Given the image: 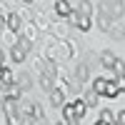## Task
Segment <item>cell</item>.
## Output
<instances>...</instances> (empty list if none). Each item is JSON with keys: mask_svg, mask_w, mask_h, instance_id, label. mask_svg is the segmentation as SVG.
I'll use <instances>...</instances> for the list:
<instances>
[{"mask_svg": "<svg viewBox=\"0 0 125 125\" xmlns=\"http://www.w3.org/2000/svg\"><path fill=\"white\" fill-rule=\"evenodd\" d=\"M123 88L120 83H105V90H103V95H108V98H115V95H123Z\"/></svg>", "mask_w": 125, "mask_h": 125, "instance_id": "obj_1", "label": "cell"}, {"mask_svg": "<svg viewBox=\"0 0 125 125\" xmlns=\"http://www.w3.org/2000/svg\"><path fill=\"white\" fill-rule=\"evenodd\" d=\"M55 13L58 15H70V3L68 0H55Z\"/></svg>", "mask_w": 125, "mask_h": 125, "instance_id": "obj_2", "label": "cell"}, {"mask_svg": "<svg viewBox=\"0 0 125 125\" xmlns=\"http://www.w3.org/2000/svg\"><path fill=\"white\" fill-rule=\"evenodd\" d=\"M85 110H88V105H85V103H83V100L73 103V113H75V118H78V120H80L83 115H85Z\"/></svg>", "mask_w": 125, "mask_h": 125, "instance_id": "obj_3", "label": "cell"}, {"mask_svg": "<svg viewBox=\"0 0 125 125\" xmlns=\"http://www.w3.org/2000/svg\"><path fill=\"white\" fill-rule=\"evenodd\" d=\"M5 93H8V100H18V98H20V88H15L13 83L5 85Z\"/></svg>", "mask_w": 125, "mask_h": 125, "instance_id": "obj_4", "label": "cell"}, {"mask_svg": "<svg viewBox=\"0 0 125 125\" xmlns=\"http://www.w3.org/2000/svg\"><path fill=\"white\" fill-rule=\"evenodd\" d=\"M10 55H13V60H15V62H23V60H25V50L20 48V45H15V48H13V53H10Z\"/></svg>", "mask_w": 125, "mask_h": 125, "instance_id": "obj_5", "label": "cell"}, {"mask_svg": "<svg viewBox=\"0 0 125 125\" xmlns=\"http://www.w3.org/2000/svg\"><path fill=\"white\" fill-rule=\"evenodd\" d=\"M15 78H13V73H10L8 68H3V75H0V85H10Z\"/></svg>", "mask_w": 125, "mask_h": 125, "instance_id": "obj_6", "label": "cell"}, {"mask_svg": "<svg viewBox=\"0 0 125 125\" xmlns=\"http://www.w3.org/2000/svg\"><path fill=\"white\" fill-rule=\"evenodd\" d=\"M105 83H108V80H103V78H98V80H93V93H95V95H100V93L105 90Z\"/></svg>", "mask_w": 125, "mask_h": 125, "instance_id": "obj_7", "label": "cell"}, {"mask_svg": "<svg viewBox=\"0 0 125 125\" xmlns=\"http://www.w3.org/2000/svg\"><path fill=\"white\" fill-rule=\"evenodd\" d=\"M50 100H53L55 108H58V105H65V103H62V93H60V90H50Z\"/></svg>", "mask_w": 125, "mask_h": 125, "instance_id": "obj_8", "label": "cell"}, {"mask_svg": "<svg viewBox=\"0 0 125 125\" xmlns=\"http://www.w3.org/2000/svg\"><path fill=\"white\" fill-rule=\"evenodd\" d=\"M8 28L13 30V33H18V30H20V18L18 15H10L8 18Z\"/></svg>", "mask_w": 125, "mask_h": 125, "instance_id": "obj_9", "label": "cell"}, {"mask_svg": "<svg viewBox=\"0 0 125 125\" xmlns=\"http://www.w3.org/2000/svg\"><path fill=\"white\" fill-rule=\"evenodd\" d=\"M78 28L80 30H90V15H80L78 18Z\"/></svg>", "mask_w": 125, "mask_h": 125, "instance_id": "obj_10", "label": "cell"}, {"mask_svg": "<svg viewBox=\"0 0 125 125\" xmlns=\"http://www.w3.org/2000/svg\"><path fill=\"white\" fill-rule=\"evenodd\" d=\"M62 115H65V120H78L75 113H73V103L70 105H62Z\"/></svg>", "mask_w": 125, "mask_h": 125, "instance_id": "obj_11", "label": "cell"}, {"mask_svg": "<svg viewBox=\"0 0 125 125\" xmlns=\"http://www.w3.org/2000/svg\"><path fill=\"white\" fill-rule=\"evenodd\" d=\"M113 120H115V118H113L110 110H103V113H100V123H103V125H110Z\"/></svg>", "mask_w": 125, "mask_h": 125, "instance_id": "obj_12", "label": "cell"}, {"mask_svg": "<svg viewBox=\"0 0 125 125\" xmlns=\"http://www.w3.org/2000/svg\"><path fill=\"white\" fill-rule=\"evenodd\" d=\"M93 13V5L88 3V0H83V3H80V15H90Z\"/></svg>", "mask_w": 125, "mask_h": 125, "instance_id": "obj_13", "label": "cell"}, {"mask_svg": "<svg viewBox=\"0 0 125 125\" xmlns=\"http://www.w3.org/2000/svg\"><path fill=\"white\" fill-rule=\"evenodd\" d=\"M103 65H105V68H113V65H115V55L105 53V55H103Z\"/></svg>", "mask_w": 125, "mask_h": 125, "instance_id": "obj_14", "label": "cell"}, {"mask_svg": "<svg viewBox=\"0 0 125 125\" xmlns=\"http://www.w3.org/2000/svg\"><path fill=\"white\" fill-rule=\"evenodd\" d=\"M95 100H98V95H95V93H93V90H90V93H88V95H85V100H83V103H85V105H98V103H95Z\"/></svg>", "mask_w": 125, "mask_h": 125, "instance_id": "obj_15", "label": "cell"}, {"mask_svg": "<svg viewBox=\"0 0 125 125\" xmlns=\"http://www.w3.org/2000/svg\"><path fill=\"white\" fill-rule=\"evenodd\" d=\"M40 85H43L45 90H53V80L50 78H40Z\"/></svg>", "mask_w": 125, "mask_h": 125, "instance_id": "obj_16", "label": "cell"}, {"mask_svg": "<svg viewBox=\"0 0 125 125\" xmlns=\"http://www.w3.org/2000/svg\"><path fill=\"white\" fill-rule=\"evenodd\" d=\"M85 75H88V68H85V65H80V68H78V78L83 80V78H85Z\"/></svg>", "mask_w": 125, "mask_h": 125, "instance_id": "obj_17", "label": "cell"}, {"mask_svg": "<svg viewBox=\"0 0 125 125\" xmlns=\"http://www.w3.org/2000/svg\"><path fill=\"white\" fill-rule=\"evenodd\" d=\"M118 125H125V110L118 113Z\"/></svg>", "mask_w": 125, "mask_h": 125, "instance_id": "obj_18", "label": "cell"}, {"mask_svg": "<svg viewBox=\"0 0 125 125\" xmlns=\"http://www.w3.org/2000/svg\"><path fill=\"white\" fill-rule=\"evenodd\" d=\"M0 100H3V103L8 100V93H5V85H0Z\"/></svg>", "mask_w": 125, "mask_h": 125, "instance_id": "obj_19", "label": "cell"}, {"mask_svg": "<svg viewBox=\"0 0 125 125\" xmlns=\"http://www.w3.org/2000/svg\"><path fill=\"white\" fill-rule=\"evenodd\" d=\"M65 125H80L78 120H65Z\"/></svg>", "mask_w": 125, "mask_h": 125, "instance_id": "obj_20", "label": "cell"}, {"mask_svg": "<svg viewBox=\"0 0 125 125\" xmlns=\"http://www.w3.org/2000/svg\"><path fill=\"white\" fill-rule=\"evenodd\" d=\"M0 75H3V65H0Z\"/></svg>", "mask_w": 125, "mask_h": 125, "instance_id": "obj_21", "label": "cell"}, {"mask_svg": "<svg viewBox=\"0 0 125 125\" xmlns=\"http://www.w3.org/2000/svg\"><path fill=\"white\" fill-rule=\"evenodd\" d=\"M0 60H3V53H0Z\"/></svg>", "mask_w": 125, "mask_h": 125, "instance_id": "obj_22", "label": "cell"}, {"mask_svg": "<svg viewBox=\"0 0 125 125\" xmlns=\"http://www.w3.org/2000/svg\"><path fill=\"white\" fill-rule=\"evenodd\" d=\"M95 125H103V123H95Z\"/></svg>", "mask_w": 125, "mask_h": 125, "instance_id": "obj_23", "label": "cell"}, {"mask_svg": "<svg viewBox=\"0 0 125 125\" xmlns=\"http://www.w3.org/2000/svg\"><path fill=\"white\" fill-rule=\"evenodd\" d=\"M30 3H33V0H30Z\"/></svg>", "mask_w": 125, "mask_h": 125, "instance_id": "obj_24", "label": "cell"}]
</instances>
